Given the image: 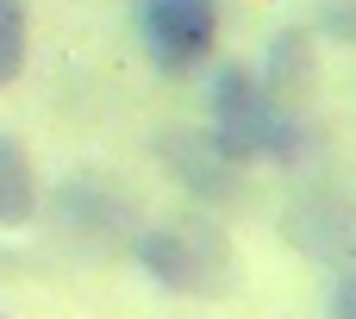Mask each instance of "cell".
Masks as SVG:
<instances>
[{
  "instance_id": "1",
  "label": "cell",
  "mask_w": 356,
  "mask_h": 319,
  "mask_svg": "<svg viewBox=\"0 0 356 319\" xmlns=\"http://www.w3.org/2000/svg\"><path fill=\"white\" fill-rule=\"evenodd\" d=\"M131 263L156 288L188 295V301H219L238 288V244L213 213H175V219L138 226Z\"/></svg>"
},
{
  "instance_id": "2",
  "label": "cell",
  "mask_w": 356,
  "mask_h": 319,
  "mask_svg": "<svg viewBox=\"0 0 356 319\" xmlns=\"http://www.w3.org/2000/svg\"><path fill=\"white\" fill-rule=\"evenodd\" d=\"M56 219V232L75 244V251H94V257H106V251H131V238H138V194L119 182V176H106V169H69L56 188H50V201L38 207V219Z\"/></svg>"
},
{
  "instance_id": "3",
  "label": "cell",
  "mask_w": 356,
  "mask_h": 319,
  "mask_svg": "<svg viewBox=\"0 0 356 319\" xmlns=\"http://www.w3.org/2000/svg\"><path fill=\"white\" fill-rule=\"evenodd\" d=\"M150 150L200 213H232V207L250 201V169L238 157H225L207 125H169V132L150 138Z\"/></svg>"
},
{
  "instance_id": "4",
  "label": "cell",
  "mask_w": 356,
  "mask_h": 319,
  "mask_svg": "<svg viewBox=\"0 0 356 319\" xmlns=\"http://www.w3.org/2000/svg\"><path fill=\"white\" fill-rule=\"evenodd\" d=\"M207 107H213V138L225 157H238L244 169L263 157V138L282 113V100H269V88L257 81V63H219L213 69V88H207Z\"/></svg>"
},
{
  "instance_id": "5",
  "label": "cell",
  "mask_w": 356,
  "mask_h": 319,
  "mask_svg": "<svg viewBox=\"0 0 356 319\" xmlns=\"http://www.w3.org/2000/svg\"><path fill=\"white\" fill-rule=\"evenodd\" d=\"M138 38L163 75H194L219 50V0H138Z\"/></svg>"
},
{
  "instance_id": "6",
  "label": "cell",
  "mask_w": 356,
  "mask_h": 319,
  "mask_svg": "<svg viewBox=\"0 0 356 319\" xmlns=\"http://www.w3.org/2000/svg\"><path fill=\"white\" fill-rule=\"evenodd\" d=\"M282 238H288L307 263L356 270V194L338 188V182L300 188V194L282 207Z\"/></svg>"
},
{
  "instance_id": "7",
  "label": "cell",
  "mask_w": 356,
  "mask_h": 319,
  "mask_svg": "<svg viewBox=\"0 0 356 319\" xmlns=\"http://www.w3.org/2000/svg\"><path fill=\"white\" fill-rule=\"evenodd\" d=\"M257 81L269 88V100H282V107H307L313 88H319V44H313V31H307V25H282V31H269L263 63H257Z\"/></svg>"
},
{
  "instance_id": "8",
  "label": "cell",
  "mask_w": 356,
  "mask_h": 319,
  "mask_svg": "<svg viewBox=\"0 0 356 319\" xmlns=\"http://www.w3.org/2000/svg\"><path fill=\"white\" fill-rule=\"evenodd\" d=\"M38 207H44V188H38L31 150H25L13 132H0V226L19 232V226L38 219Z\"/></svg>"
},
{
  "instance_id": "9",
  "label": "cell",
  "mask_w": 356,
  "mask_h": 319,
  "mask_svg": "<svg viewBox=\"0 0 356 319\" xmlns=\"http://www.w3.org/2000/svg\"><path fill=\"white\" fill-rule=\"evenodd\" d=\"M25 56H31V13L25 0H0V88L25 75Z\"/></svg>"
},
{
  "instance_id": "10",
  "label": "cell",
  "mask_w": 356,
  "mask_h": 319,
  "mask_svg": "<svg viewBox=\"0 0 356 319\" xmlns=\"http://www.w3.org/2000/svg\"><path fill=\"white\" fill-rule=\"evenodd\" d=\"M319 31L338 44H356V0H319Z\"/></svg>"
},
{
  "instance_id": "11",
  "label": "cell",
  "mask_w": 356,
  "mask_h": 319,
  "mask_svg": "<svg viewBox=\"0 0 356 319\" xmlns=\"http://www.w3.org/2000/svg\"><path fill=\"white\" fill-rule=\"evenodd\" d=\"M332 319H356V270H338L332 282Z\"/></svg>"
},
{
  "instance_id": "12",
  "label": "cell",
  "mask_w": 356,
  "mask_h": 319,
  "mask_svg": "<svg viewBox=\"0 0 356 319\" xmlns=\"http://www.w3.org/2000/svg\"><path fill=\"white\" fill-rule=\"evenodd\" d=\"M0 319H6V313H0Z\"/></svg>"
}]
</instances>
